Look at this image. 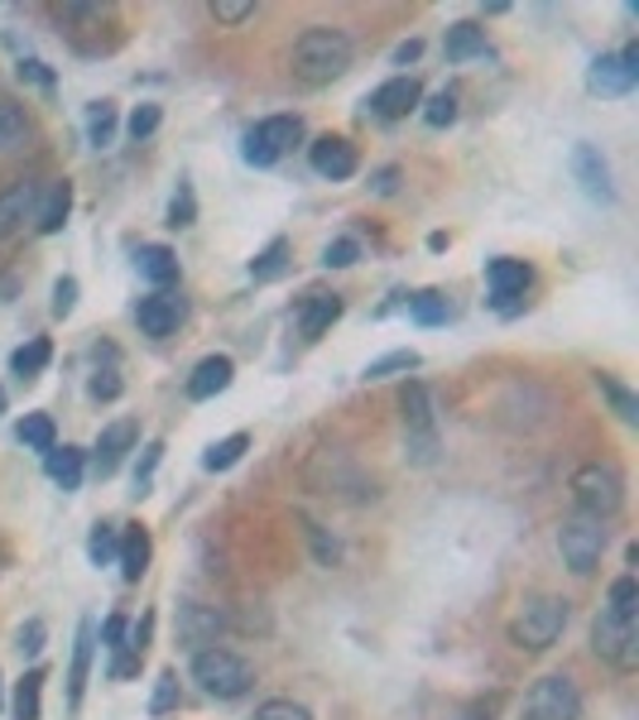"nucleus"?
Instances as JSON below:
<instances>
[{
  "mask_svg": "<svg viewBox=\"0 0 639 720\" xmlns=\"http://www.w3.org/2000/svg\"><path fill=\"white\" fill-rule=\"evenodd\" d=\"M0 706H6V701H0Z\"/></svg>",
  "mask_w": 639,
  "mask_h": 720,
  "instance_id": "56",
  "label": "nucleus"
},
{
  "mask_svg": "<svg viewBox=\"0 0 639 720\" xmlns=\"http://www.w3.org/2000/svg\"><path fill=\"white\" fill-rule=\"evenodd\" d=\"M39 207V188L34 183H10L6 192H0V241H10L24 221L34 216Z\"/></svg>",
  "mask_w": 639,
  "mask_h": 720,
  "instance_id": "20",
  "label": "nucleus"
},
{
  "mask_svg": "<svg viewBox=\"0 0 639 720\" xmlns=\"http://www.w3.org/2000/svg\"><path fill=\"white\" fill-rule=\"evenodd\" d=\"M24 135H30V116H24L20 106L0 102V155L20 149V145H24Z\"/></svg>",
  "mask_w": 639,
  "mask_h": 720,
  "instance_id": "30",
  "label": "nucleus"
},
{
  "mask_svg": "<svg viewBox=\"0 0 639 720\" xmlns=\"http://www.w3.org/2000/svg\"><path fill=\"white\" fill-rule=\"evenodd\" d=\"M255 720H313V711L303 701H289V697H270L255 706Z\"/></svg>",
  "mask_w": 639,
  "mask_h": 720,
  "instance_id": "39",
  "label": "nucleus"
},
{
  "mask_svg": "<svg viewBox=\"0 0 639 720\" xmlns=\"http://www.w3.org/2000/svg\"><path fill=\"white\" fill-rule=\"evenodd\" d=\"M530 265L524 260H491L485 265V284H491V303L500 313H515L520 308V298L530 294Z\"/></svg>",
  "mask_w": 639,
  "mask_h": 720,
  "instance_id": "12",
  "label": "nucleus"
},
{
  "mask_svg": "<svg viewBox=\"0 0 639 720\" xmlns=\"http://www.w3.org/2000/svg\"><path fill=\"white\" fill-rule=\"evenodd\" d=\"M591 648H596V658L610 663V668L635 673V668H639V634H635V620H620V615L601 611V615L591 620Z\"/></svg>",
  "mask_w": 639,
  "mask_h": 720,
  "instance_id": "8",
  "label": "nucleus"
},
{
  "mask_svg": "<svg viewBox=\"0 0 639 720\" xmlns=\"http://www.w3.org/2000/svg\"><path fill=\"white\" fill-rule=\"evenodd\" d=\"M39 706H44V668H30L15 687V720H39Z\"/></svg>",
  "mask_w": 639,
  "mask_h": 720,
  "instance_id": "28",
  "label": "nucleus"
},
{
  "mask_svg": "<svg viewBox=\"0 0 639 720\" xmlns=\"http://www.w3.org/2000/svg\"><path fill=\"white\" fill-rule=\"evenodd\" d=\"M135 437H140V427H135L130 419H121V423H111L102 437H96V456H92V466H96V476H116V466L125 462V452L135 447Z\"/></svg>",
  "mask_w": 639,
  "mask_h": 720,
  "instance_id": "17",
  "label": "nucleus"
},
{
  "mask_svg": "<svg viewBox=\"0 0 639 720\" xmlns=\"http://www.w3.org/2000/svg\"><path fill=\"white\" fill-rule=\"evenodd\" d=\"M159 456H164V442H149L145 447V462L135 466V486H145L149 476H155V466H159Z\"/></svg>",
  "mask_w": 639,
  "mask_h": 720,
  "instance_id": "50",
  "label": "nucleus"
},
{
  "mask_svg": "<svg viewBox=\"0 0 639 720\" xmlns=\"http://www.w3.org/2000/svg\"><path fill=\"white\" fill-rule=\"evenodd\" d=\"M231 380H235L231 356H202L188 375V399H198V404L202 399H217L221 390H231Z\"/></svg>",
  "mask_w": 639,
  "mask_h": 720,
  "instance_id": "18",
  "label": "nucleus"
},
{
  "mask_svg": "<svg viewBox=\"0 0 639 720\" xmlns=\"http://www.w3.org/2000/svg\"><path fill=\"white\" fill-rule=\"evenodd\" d=\"M409 317H413V322H423V327L448 322V298H442L438 288H423V294L409 298Z\"/></svg>",
  "mask_w": 639,
  "mask_h": 720,
  "instance_id": "34",
  "label": "nucleus"
},
{
  "mask_svg": "<svg viewBox=\"0 0 639 720\" xmlns=\"http://www.w3.org/2000/svg\"><path fill=\"white\" fill-rule=\"evenodd\" d=\"M116 552H121V529H116V523H96L92 538H87L92 567H111V562H116Z\"/></svg>",
  "mask_w": 639,
  "mask_h": 720,
  "instance_id": "33",
  "label": "nucleus"
},
{
  "mask_svg": "<svg viewBox=\"0 0 639 720\" xmlns=\"http://www.w3.org/2000/svg\"><path fill=\"white\" fill-rule=\"evenodd\" d=\"M77 308V279L73 274H63L59 284H53V317H67Z\"/></svg>",
  "mask_w": 639,
  "mask_h": 720,
  "instance_id": "46",
  "label": "nucleus"
},
{
  "mask_svg": "<svg viewBox=\"0 0 639 720\" xmlns=\"http://www.w3.org/2000/svg\"><path fill=\"white\" fill-rule=\"evenodd\" d=\"M178 625V644L188 648V654H202V648H212L221 639V629H227V620H221V611H212V605H198V601H184L174 615Z\"/></svg>",
  "mask_w": 639,
  "mask_h": 720,
  "instance_id": "11",
  "label": "nucleus"
},
{
  "mask_svg": "<svg viewBox=\"0 0 639 720\" xmlns=\"http://www.w3.org/2000/svg\"><path fill=\"white\" fill-rule=\"evenodd\" d=\"M303 140V120L298 116H270L260 120L255 130H245V163H255V169H270V163H280L289 149Z\"/></svg>",
  "mask_w": 639,
  "mask_h": 720,
  "instance_id": "7",
  "label": "nucleus"
},
{
  "mask_svg": "<svg viewBox=\"0 0 639 720\" xmlns=\"http://www.w3.org/2000/svg\"><path fill=\"white\" fill-rule=\"evenodd\" d=\"M15 648H20V658H39V654H44V620H30V625L20 629Z\"/></svg>",
  "mask_w": 639,
  "mask_h": 720,
  "instance_id": "47",
  "label": "nucleus"
},
{
  "mask_svg": "<svg viewBox=\"0 0 639 720\" xmlns=\"http://www.w3.org/2000/svg\"><path fill=\"white\" fill-rule=\"evenodd\" d=\"M337 317H342V298L337 294H313L308 303H303V313H298V337L317 341L332 322H337Z\"/></svg>",
  "mask_w": 639,
  "mask_h": 720,
  "instance_id": "21",
  "label": "nucleus"
},
{
  "mask_svg": "<svg viewBox=\"0 0 639 720\" xmlns=\"http://www.w3.org/2000/svg\"><path fill=\"white\" fill-rule=\"evenodd\" d=\"M116 562H121V576H125V581H140V576L149 572V533H145V529H125V533H121Z\"/></svg>",
  "mask_w": 639,
  "mask_h": 720,
  "instance_id": "25",
  "label": "nucleus"
},
{
  "mask_svg": "<svg viewBox=\"0 0 639 720\" xmlns=\"http://www.w3.org/2000/svg\"><path fill=\"white\" fill-rule=\"evenodd\" d=\"M178 706V677L174 673H159V687H155V701H149V711L155 716H169Z\"/></svg>",
  "mask_w": 639,
  "mask_h": 720,
  "instance_id": "45",
  "label": "nucleus"
},
{
  "mask_svg": "<svg viewBox=\"0 0 639 720\" xmlns=\"http://www.w3.org/2000/svg\"><path fill=\"white\" fill-rule=\"evenodd\" d=\"M567 490H573L577 515H591L601 523L625 509V476L616 462H582L573 470V480H567Z\"/></svg>",
  "mask_w": 639,
  "mask_h": 720,
  "instance_id": "2",
  "label": "nucleus"
},
{
  "mask_svg": "<svg viewBox=\"0 0 639 720\" xmlns=\"http://www.w3.org/2000/svg\"><path fill=\"white\" fill-rule=\"evenodd\" d=\"M250 15H255V0H217L212 6V20L221 24H245Z\"/></svg>",
  "mask_w": 639,
  "mask_h": 720,
  "instance_id": "44",
  "label": "nucleus"
},
{
  "mask_svg": "<svg viewBox=\"0 0 639 720\" xmlns=\"http://www.w3.org/2000/svg\"><path fill=\"white\" fill-rule=\"evenodd\" d=\"M419 53H423V44H419V39H409V44H399V49H395V63H413Z\"/></svg>",
  "mask_w": 639,
  "mask_h": 720,
  "instance_id": "52",
  "label": "nucleus"
},
{
  "mask_svg": "<svg viewBox=\"0 0 639 720\" xmlns=\"http://www.w3.org/2000/svg\"><path fill=\"white\" fill-rule=\"evenodd\" d=\"M639 82V49H620V53H601L587 73V87L596 96H630Z\"/></svg>",
  "mask_w": 639,
  "mask_h": 720,
  "instance_id": "10",
  "label": "nucleus"
},
{
  "mask_svg": "<svg viewBox=\"0 0 639 720\" xmlns=\"http://www.w3.org/2000/svg\"><path fill=\"white\" fill-rule=\"evenodd\" d=\"M399 419H405V452L409 462L433 466L438 462V413H433V394H428L423 380H409L399 390Z\"/></svg>",
  "mask_w": 639,
  "mask_h": 720,
  "instance_id": "3",
  "label": "nucleus"
},
{
  "mask_svg": "<svg viewBox=\"0 0 639 720\" xmlns=\"http://www.w3.org/2000/svg\"><path fill=\"white\" fill-rule=\"evenodd\" d=\"M399 370H419V351H390L380 360H370L366 366V380H390Z\"/></svg>",
  "mask_w": 639,
  "mask_h": 720,
  "instance_id": "37",
  "label": "nucleus"
},
{
  "mask_svg": "<svg viewBox=\"0 0 639 720\" xmlns=\"http://www.w3.org/2000/svg\"><path fill=\"white\" fill-rule=\"evenodd\" d=\"M53 360V346H49V337H34L30 346H20L15 356H10V370H15L20 380H30V375H39V370H44Z\"/></svg>",
  "mask_w": 639,
  "mask_h": 720,
  "instance_id": "29",
  "label": "nucleus"
},
{
  "mask_svg": "<svg viewBox=\"0 0 639 720\" xmlns=\"http://www.w3.org/2000/svg\"><path fill=\"white\" fill-rule=\"evenodd\" d=\"M308 163H313V173L332 178V183H346V178L360 169V155H356L352 140H342V135H323V140L308 149Z\"/></svg>",
  "mask_w": 639,
  "mask_h": 720,
  "instance_id": "13",
  "label": "nucleus"
},
{
  "mask_svg": "<svg viewBox=\"0 0 639 720\" xmlns=\"http://www.w3.org/2000/svg\"><path fill=\"white\" fill-rule=\"evenodd\" d=\"M635 611H639V586H635V576H616V581H610V615L635 620Z\"/></svg>",
  "mask_w": 639,
  "mask_h": 720,
  "instance_id": "38",
  "label": "nucleus"
},
{
  "mask_svg": "<svg viewBox=\"0 0 639 720\" xmlns=\"http://www.w3.org/2000/svg\"><path fill=\"white\" fill-rule=\"evenodd\" d=\"M20 82H34V87H44V92H53V73L39 59H20Z\"/></svg>",
  "mask_w": 639,
  "mask_h": 720,
  "instance_id": "49",
  "label": "nucleus"
},
{
  "mask_svg": "<svg viewBox=\"0 0 639 720\" xmlns=\"http://www.w3.org/2000/svg\"><path fill=\"white\" fill-rule=\"evenodd\" d=\"M395 178H399L395 169H385V173H380V183H375V192H395Z\"/></svg>",
  "mask_w": 639,
  "mask_h": 720,
  "instance_id": "53",
  "label": "nucleus"
},
{
  "mask_svg": "<svg viewBox=\"0 0 639 720\" xmlns=\"http://www.w3.org/2000/svg\"><path fill=\"white\" fill-rule=\"evenodd\" d=\"M92 394H96V399H116V394H121V380L111 375V370H102V375L92 380Z\"/></svg>",
  "mask_w": 639,
  "mask_h": 720,
  "instance_id": "51",
  "label": "nucleus"
},
{
  "mask_svg": "<svg viewBox=\"0 0 639 720\" xmlns=\"http://www.w3.org/2000/svg\"><path fill=\"white\" fill-rule=\"evenodd\" d=\"M442 53H448V63H471V59H485V30L481 24H452L448 39H442Z\"/></svg>",
  "mask_w": 639,
  "mask_h": 720,
  "instance_id": "23",
  "label": "nucleus"
},
{
  "mask_svg": "<svg viewBox=\"0 0 639 720\" xmlns=\"http://www.w3.org/2000/svg\"><path fill=\"white\" fill-rule=\"evenodd\" d=\"M558 552H563V562H567V572L573 576H591L596 567H601V552H606V523L591 519V515L563 519Z\"/></svg>",
  "mask_w": 639,
  "mask_h": 720,
  "instance_id": "6",
  "label": "nucleus"
},
{
  "mask_svg": "<svg viewBox=\"0 0 639 720\" xmlns=\"http://www.w3.org/2000/svg\"><path fill=\"white\" fill-rule=\"evenodd\" d=\"M245 447H250V437H245V433H231V437H221V442H212V447H207L202 466H207V470H231V466L245 456Z\"/></svg>",
  "mask_w": 639,
  "mask_h": 720,
  "instance_id": "31",
  "label": "nucleus"
},
{
  "mask_svg": "<svg viewBox=\"0 0 639 720\" xmlns=\"http://www.w3.org/2000/svg\"><path fill=\"white\" fill-rule=\"evenodd\" d=\"M596 390H601L610 399V409L620 413V423H639V399L625 390L620 380H610V375H596Z\"/></svg>",
  "mask_w": 639,
  "mask_h": 720,
  "instance_id": "35",
  "label": "nucleus"
},
{
  "mask_svg": "<svg viewBox=\"0 0 639 720\" xmlns=\"http://www.w3.org/2000/svg\"><path fill=\"white\" fill-rule=\"evenodd\" d=\"M44 470H49L53 486L77 490V486H82V470H87V452H77V447H53V452L44 456Z\"/></svg>",
  "mask_w": 639,
  "mask_h": 720,
  "instance_id": "24",
  "label": "nucleus"
},
{
  "mask_svg": "<svg viewBox=\"0 0 639 720\" xmlns=\"http://www.w3.org/2000/svg\"><path fill=\"white\" fill-rule=\"evenodd\" d=\"M423 120H428V126H433V130L452 126V120H457V96H452V92H438L433 102L423 106Z\"/></svg>",
  "mask_w": 639,
  "mask_h": 720,
  "instance_id": "41",
  "label": "nucleus"
},
{
  "mask_svg": "<svg viewBox=\"0 0 639 720\" xmlns=\"http://www.w3.org/2000/svg\"><path fill=\"white\" fill-rule=\"evenodd\" d=\"M284 269H289V241H284V235H280V241H270L265 251L250 260V274H255L260 284H265V279H280Z\"/></svg>",
  "mask_w": 639,
  "mask_h": 720,
  "instance_id": "32",
  "label": "nucleus"
},
{
  "mask_svg": "<svg viewBox=\"0 0 639 720\" xmlns=\"http://www.w3.org/2000/svg\"><path fill=\"white\" fill-rule=\"evenodd\" d=\"M524 720H582V691L573 677L553 673L544 682L530 687L524 697Z\"/></svg>",
  "mask_w": 639,
  "mask_h": 720,
  "instance_id": "9",
  "label": "nucleus"
},
{
  "mask_svg": "<svg viewBox=\"0 0 639 720\" xmlns=\"http://www.w3.org/2000/svg\"><path fill=\"white\" fill-rule=\"evenodd\" d=\"M192 216H198V198H192V183L184 178L169 202V226H192Z\"/></svg>",
  "mask_w": 639,
  "mask_h": 720,
  "instance_id": "40",
  "label": "nucleus"
},
{
  "mask_svg": "<svg viewBox=\"0 0 639 720\" xmlns=\"http://www.w3.org/2000/svg\"><path fill=\"white\" fill-rule=\"evenodd\" d=\"M87 140L96 149H106L111 140H116V106H111V102H96L87 110Z\"/></svg>",
  "mask_w": 639,
  "mask_h": 720,
  "instance_id": "36",
  "label": "nucleus"
},
{
  "mask_svg": "<svg viewBox=\"0 0 639 720\" xmlns=\"http://www.w3.org/2000/svg\"><path fill=\"white\" fill-rule=\"evenodd\" d=\"M15 437H20L30 452H44V456L59 447V427H53L49 413H24L20 427H15Z\"/></svg>",
  "mask_w": 639,
  "mask_h": 720,
  "instance_id": "27",
  "label": "nucleus"
},
{
  "mask_svg": "<svg viewBox=\"0 0 639 720\" xmlns=\"http://www.w3.org/2000/svg\"><path fill=\"white\" fill-rule=\"evenodd\" d=\"M67 212H73V183H67V178H59V183L44 188V198H39V207H34L39 235H59L67 226Z\"/></svg>",
  "mask_w": 639,
  "mask_h": 720,
  "instance_id": "19",
  "label": "nucleus"
},
{
  "mask_svg": "<svg viewBox=\"0 0 639 720\" xmlns=\"http://www.w3.org/2000/svg\"><path fill=\"white\" fill-rule=\"evenodd\" d=\"M0 413H6V390H0Z\"/></svg>",
  "mask_w": 639,
  "mask_h": 720,
  "instance_id": "54",
  "label": "nucleus"
},
{
  "mask_svg": "<svg viewBox=\"0 0 639 720\" xmlns=\"http://www.w3.org/2000/svg\"><path fill=\"white\" fill-rule=\"evenodd\" d=\"M135 269H140V279H149L155 288H169L178 279V255L169 251V245H140Z\"/></svg>",
  "mask_w": 639,
  "mask_h": 720,
  "instance_id": "22",
  "label": "nucleus"
},
{
  "mask_svg": "<svg viewBox=\"0 0 639 720\" xmlns=\"http://www.w3.org/2000/svg\"><path fill=\"white\" fill-rule=\"evenodd\" d=\"M159 120H164V110L155 102H140V106H135V116H130V135H135V140H149V135L159 130Z\"/></svg>",
  "mask_w": 639,
  "mask_h": 720,
  "instance_id": "42",
  "label": "nucleus"
},
{
  "mask_svg": "<svg viewBox=\"0 0 639 720\" xmlns=\"http://www.w3.org/2000/svg\"><path fill=\"white\" fill-rule=\"evenodd\" d=\"M419 102H423L419 77H390V82H380V87L370 92V110L380 120H405L409 110H419Z\"/></svg>",
  "mask_w": 639,
  "mask_h": 720,
  "instance_id": "15",
  "label": "nucleus"
},
{
  "mask_svg": "<svg viewBox=\"0 0 639 720\" xmlns=\"http://www.w3.org/2000/svg\"><path fill=\"white\" fill-rule=\"evenodd\" d=\"M184 298L169 294V288H159V294L140 298V308H135V322H140L145 337H174L178 322H184Z\"/></svg>",
  "mask_w": 639,
  "mask_h": 720,
  "instance_id": "14",
  "label": "nucleus"
},
{
  "mask_svg": "<svg viewBox=\"0 0 639 720\" xmlns=\"http://www.w3.org/2000/svg\"><path fill=\"white\" fill-rule=\"evenodd\" d=\"M360 260V245L352 241V235H342V241H332L327 251H323V265L327 269H346V265H356Z\"/></svg>",
  "mask_w": 639,
  "mask_h": 720,
  "instance_id": "43",
  "label": "nucleus"
},
{
  "mask_svg": "<svg viewBox=\"0 0 639 720\" xmlns=\"http://www.w3.org/2000/svg\"><path fill=\"white\" fill-rule=\"evenodd\" d=\"M125 634H130V625H125V615H111L106 625H102V644L111 648V654H121V648H125Z\"/></svg>",
  "mask_w": 639,
  "mask_h": 720,
  "instance_id": "48",
  "label": "nucleus"
},
{
  "mask_svg": "<svg viewBox=\"0 0 639 720\" xmlns=\"http://www.w3.org/2000/svg\"><path fill=\"white\" fill-rule=\"evenodd\" d=\"M352 39H346V30H337V24H313V30L298 34L294 44V77L303 82V87H327V82H337L346 67H352Z\"/></svg>",
  "mask_w": 639,
  "mask_h": 720,
  "instance_id": "1",
  "label": "nucleus"
},
{
  "mask_svg": "<svg viewBox=\"0 0 639 720\" xmlns=\"http://www.w3.org/2000/svg\"><path fill=\"white\" fill-rule=\"evenodd\" d=\"M573 178L582 183L591 202H616V183H610V169L601 159V149L596 145H577L573 149Z\"/></svg>",
  "mask_w": 639,
  "mask_h": 720,
  "instance_id": "16",
  "label": "nucleus"
},
{
  "mask_svg": "<svg viewBox=\"0 0 639 720\" xmlns=\"http://www.w3.org/2000/svg\"><path fill=\"white\" fill-rule=\"evenodd\" d=\"M192 682L217 701H235L250 691V682H255V668H250L241 654L212 644V648H202V654H192Z\"/></svg>",
  "mask_w": 639,
  "mask_h": 720,
  "instance_id": "5",
  "label": "nucleus"
},
{
  "mask_svg": "<svg viewBox=\"0 0 639 720\" xmlns=\"http://www.w3.org/2000/svg\"><path fill=\"white\" fill-rule=\"evenodd\" d=\"M92 639H96V629H92V620H82L77 625V648H73V673H67V701H82V687H87V673H92Z\"/></svg>",
  "mask_w": 639,
  "mask_h": 720,
  "instance_id": "26",
  "label": "nucleus"
},
{
  "mask_svg": "<svg viewBox=\"0 0 639 720\" xmlns=\"http://www.w3.org/2000/svg\"><path fill=\"white\" fill-rule=\"evenodd\" d=\"M567 629V601L563 595H530L520 605V615L510 620V644L515 648H530V654H544L563 639Z\"/></svg>",
  "mask_w": 639,
  "mask_h": 720,
  "instance_id": "4",
  "label": "nucleus"
},
{
  "mask_svg": "<svg viewBox=\"0 0 639 720\" xmlns=\"http://www.w3.org/2000/svg\"><path fill=\"white\" fill-rule=\"evenodd\" d=\"M462 720H485V716H462Z\"/></svg>",
  "mask_w": 639,
  "mask_h": 720,
  "instance_id": "55",
  "label": "nucleus"
}]
</instances>
